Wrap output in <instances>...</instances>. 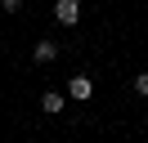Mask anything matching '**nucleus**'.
<instances>
[{"label":"nucleus","mask_w":148,"mask_h":143,"mask_svg":"<svg viewBox=\"0 0 148 143\" xmlns=\"http://www.w3.org/2000/svg\"><path fill=\"white\" fill-rule=\"evenodd\" d=\"M54 18L63 27H76L81 22V0H54Z\"/></svg>","instance_id":"f257e3e1"},{"label":"nucleus","mask_w":148,"mask_h":143,"mask_svg":"<svg viewBox=\"0 0 148 143\" xmlns=\"http://www.w3.org/2000/svg\"><path fill=\"white\" fill-rule=\"evenodd\" d=\"M67 94H72V98H81V103H85V98L94 94V80H90V76H72V80H67Z\"/></svg>","instance_id":"f03ea898"},{"label":"nucleus","mask_w":148,"mask_h":143,"mask_svg":"<svg viewBox=\"0 0 148 143\" xmlns=\"http://www.w3.org/2000/svg\"><path fill=\"white\" fill-rule=\"evenodd\" d=\"M32 58H36V63H54V58H58V45H54V40H40L36 49H32Z\"/></svg>","instance_id":"7ed1b4c3"},{"label":"nucleus","mask_w":148,"mask_h":143,"mask_svg":"<svg viewBox=\"0 0 148 143\" xmlns=\"http://www.w3.org/2000/svg\"><path fill=\"white\" fill-rule=\"evenodd\" d=\"M40 107H45V112H63V94H45Z\"/></svg>","instance_id":"20e7f679"},{"label":"nucleus","mask_w":148,"mask_h":143,"mask_svg":"<svg viewBox=\"0 0 148 143\" xmlns=\"http://www.w3.org/2000/svg\"><path fill=\"white\" fill-rule=\"evenodd\" d=\"M135 89H139V94L148 98V72H139V76H135Z\"/></svg>","instance_id":"39448f33"},{"label":"nucleus","mask_w":148,"mask_h":143,"mask_svg":"<svg viewBox=\"0 0 148 143\" xmlns=\"http://www.w3.org/2000/svg\"><path fill=\"white\" fill-rule=\"evenodd\" d=\"M0 5H5V14H18V9H23V0H0Z\"/></svg>","instance_id":"423d86ee"}]
</instances>
